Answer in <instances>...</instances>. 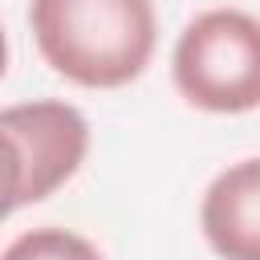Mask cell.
Wrapping results in <instances>:
<instances>
[{
    "label": "cell",
    "mask_w": 260,
    "mask_h": 260,
    "mask_svg": "<svg viewBox=\"0 0 260 260\" xmlns=\"http://www.w3.org/2000/svg\"><path fill=\"white\" fill-rule=\"evenodd\" d=\"M28 24L41 57L85 89L134 81L158 37L150 0H32Z\"/></svg>",
    "instance_id": "obj_1"
},
{
    "label": "cell",
    "mask_w": 260,
    "mask_h": 260,
    "mask_svg": "<svg viewBox=\"0 0 260 260\" xmlns=\"http://www.w3.org/2000/svg\"><path fill=\"white\" fill-rule=\"evenodd\" d=\"M171 73L179 93L211 114L260 106V20L240 8L199 12L175 45Z\"/></svg>",
    "instance_id": "obj_2"
},
{
    "label": "cell",
    "mask_w": 260,
    "mask_h": 260,
    "mask_svg": "<svg viewBox=\"0 0 260 260\" xmlns=\"http://www.w3.org/2000/svg\"><path fill=\"white\" fill-rule=\"evenodd\" d=\"M8 146V211L49 199L89 150V122L69 102H20L0 114Z\"/></svg>",
    "instance_id": "obj_3"
},
{
    "label": "cell",
    "mask_w": 260,
    "mask_h": 260,
    "mask_svg": "<svg viewBox=\"0 0 260 260\" xmlns=\"http://www.w3.org/2000/svg\"><path fill=\"white\" fill-rule=\"evenodd\" d=\"M199 223L215 256L260 260V158H244L211 179Z\"/></svg>",
    "instance_id": "obj_4"
},
{
    "label": "cell",
    "mask_w": 260,
    "mask_h": 260,
    "mask_svg": "<svg viewBox=\"0 0 260 260\" xmlns=\"http://www.w3.org/2000/svg\"><path fill=\"white\" fill-rule=\"evenodd\" d=\"M4 260H102V252L65 228H32L4 248Z\"/></svg>",
    "instance_id": "obj_5"
}]
</instances>
